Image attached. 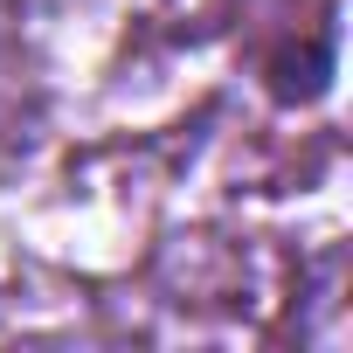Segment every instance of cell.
Instances as JSON below:
<instances>
[{"mask_svg":"<svg viewBox=\"0 0 353 353\" xmlns=\"http://www.w3.org/2000/svg\"><path fill=\"white\" fill-rule=\"evenodd\" d=\"M250 63H256V90L277 111L325 104L339 77V0H270Z\"/></svg>","mask_w":353,"mask_h":353,"instance_id":"6da1fadb","label":"cell"}]
</instances>
